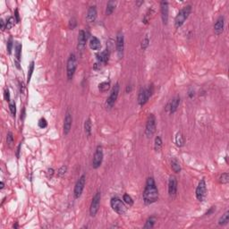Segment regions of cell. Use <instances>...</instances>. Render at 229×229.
Instances as JSON below:
<instances>
[{
  "instance_id": "f546056e",
  "label": "cell",
  "mask_w": 229,
  "mask_h": 229,
  "mask_svg": "<svg viewBox=\"0 0 229 229\" xmlns=\"http://www.w3.org/2000/svg\"><path fill=\"white\" fill-rule=\"evenodd\" d=\"M155 223H156V218L155 217H150V218H149L147 219V221H146V223H145L143 227L144 228H152L154 226Z\"/></svg>"
},
{
  "instance_id": "4316f807",
  "label": "cell",
  "mask_w": 229,
  "mask_h": 229,
  "mask_svg": "<svg viewBox=\"0 0 229 229\" xmlns=\"http://www.w3.org/2000/svg\"><path fill=\"white\" fill-rule=\"evenodd\" d=\"M171 167H172V170L174 172V173H180L181 172V166L179 164V162L175 160V158H174V160L171 161Z\"/></svg>"
},
{
  "instance_id": "3957f363",
  "label": "cell",
  "mask_w": 229,
  "mask_h": 229,
  "mask_svg": "<svg viewBox=\"0 0 229 229\" xmlns=\"http://www.w3.org/2000/svg\"><path fill=\"white\" fill-rule=\"evenodd\" d=\"M76 68H77V58L74 54H71L69 56V58L67 60V65H66V74H67L68 80L73 79Z\"/></svg>"
},
{
  "instance_id": "c3c4849f",
  "label": "cell",
  "mask_w": 229,
  "mask_h": 229,
  "mask_svg": "<svg viewBox=\"0 0 229 229\" xmlns=\"http://www.w3.org/2000/svg\"><path fill=\"white\" fill-rule=\"evenodd\" d=\"M131 91H132V88H131V86L128 85V86L126 87V92H127V93H128V92H131Z\"/></svg>"
},
{
  "instance_id": "f35d334b",
  "label": "cell",
  "mask_w": 229,
  "mask_h": 229,
  "mask_svg": "<svg viewBox=\"0 0 229 229\" xmlns=\"http://www.w3.org/2000/svg\"><path fill=\"white\" fill-rule=\"evenodd\" d=\"M39 126L40 128H45L48 126V122L45 118H41L40 121H39Z\"/></svg>"
},
{
  "instance_id": "ab89813d",
  "label": "cell",
  "mask_w": 229,
  "mask_h": 229,
  "mask_svg": "<svg viewBox=\"0 0 229 229\" xmlns=\"http://www.w3.org/2000/svg\"><path fill=\"white\" fill-rule=\"evenodd\" d=\"M12 48H13V39L10 38L7 42V51L9 54H11V52H12Z\"/></svg>"
},
{
  "instance_id": "4dcf8cb0",
  "label": "cell",
  "mask_w": 229,
  "mask_h": 229,
  "mask_svg": "<svg viewBox=\"0 0 229 229\" xmlns=\"http://www.w3.org/2000/svg\"><path fill=\"white\" fill-rule=\"evenodd\" d=\"M15 22H16V20H15L14 17H10L6 23V29L10 30L11 28H13L15 24Z\"/></svg>"
},
{
  "instance_id": "ac0fdd59",
  "label": "cell",
  "mask_w": 229,
  "mask_h": 229,
  "mask_svg": "<svg viewBox=\"0 0 229 229\" xmlns=\"http://www.w3.org/2000/svg\"><path fill=\"white\" fill-rule=\"evenodd\" d=\"M224 25H225V19L223 16H220L214 25V31L217 35H220L223 32Z\"/></svg>"
},
{
  "instance_id": "6da1fadb",
  "label": "cell",
  "mask_w": 229,
  "mask_h": 229,
  "mask_svg": "<svg viewBox=\"0 0 229 229\" xmlns=\"http://www.w3.org/2000/svg\"><path fill=\"white\" fill-rule=\"evenodd\" d=\"M143 201L145 204H152L158 199V191L153 177H149L146 181V185L143 191Z\"/></svg>"
},
{
  "instance_id": "7dc6e473",
  "label": "cell",
  "mask_w": 229,
  "mask_h": 229,
  "mask_svg": "<svg viewBox=\"0 0 229 229\" xmlns=\"http://www.w3.org/2000/svg\"><path fill=\"white\" fill-rule=\"evenodd\" d=\"M188 96H189V98H190V99H192V98H193V96H194V91H189V94H188Z\"/></svg>"
},
{
  "instance_id": "d4e9b609",
  "label": "cell",
  "mask_w": 229,
  "mask_h": 229,
  "mask_svg": "<svg viewBox=\"0 0 229 229\" xmlns=\"http://www.w3.org/2000/svg\"><path fill=\"white\" fill-rule=\"evenodd\" d=\"M184 137L181 133H177V136H175V144H177V147H183L184 144Z\"/></svg>"
},
{
  "instance_id": "8d00e7d4",
  "label": "cell",
  "mask_w": 229,
  "mask_h": 229,
  "mask_svg": "<svg viewBox=\"0 0 229 229\" xmlns=\"http://www.w3.org/2000/svg\"><path fill=\"white\" fill-rule=\"evenodd\" d=\"M66 170H67V167L66 166H62L59 169H58V172H57V175L58 177H63V175L66 173Z\"/></svg>"
},
{
  "instance_id": "2e32d148",
  "label": "cell",
  "mask_w": 229,
  "mask_h": 229,
  "mask_svg": "<svg viewBox=\"0 0 229 229\" xmlns=\"http://www.w3.org/2000/svg\"><path fill=\"white\" fill-rule=\"evenodd\" d=\"M87 34L86 32L82 30L79 31V34H78V49L80 50H83L85 46H86V42H87Z\"/></svg>"
},
{
  "instance_id": "b9f144b4",
  "label": "cell",
  "mask_w": 229,
  "mask_h": 229,
  "mask_svg": "<svg viewBox=\"0 0 229 229\" xmlns=\"http://www.w3.org/2000/svg\"><path fill=\"white\" fill-rule=\"evenodd\" d=\"M4 95H5V99L6 101H10V93H9V90L8 89H5V91H4Z\"/></svg>"
},
{
  "instance_id": "8fae6325",
  "label": "cell",
  "mask_w": 229,
  "mask_h": 229,
  "mask_svg": "<svg viewBox=\"0 0 229 229\" xmlns=\"http://www.w3.org/2000/svg\"><path fill=\"white\" fill-rule=\"evenodd\" d=\"M103 160V149L101 146H98L93 157L92 160V167L93 168H99L102 163Z\"/></svg>"
},
{
  "instance_id": "603a6c76",
  "label": "cell",
  "mask_w": 229,
  "mask_h": 229,
  "mask_svg": "<svg viewBox=\"0 0 229 229\" xmlns=\"http://www.w3.org/2000/svg\"><path fill=\"white\" fill-rule=\"evenodd\" d=\"M91 127H92L91 121L89 118V119H87L84 123V132H85V133L88 137H90L91 135Z\"/></svg>"
},
{
  "instance_id": "7402d4cb",
  "label": "cell",
  "mask_w": 229,
  "mask_h": 229,
  "mask_svg": "<svg viewBox=\"0 0 229 229\" xmlns=\"http://www.w3.org/2000/svg\"><path fill=\"white\" fill-rule=\"evenodd\" d=\"M100 47H101L100 40L96 37H92L90 40V48L92 50H99Z\"/></svg>"
},
{
  "instance_id": "bcb514c9",
  "label": "cell",
  "mask_w": 229,
  "mask_h": 229,
  "mask_svg": "<svg viewBox=\"0 0 229 229\" xmlns=\"http://www.w3.org/2000/svg\"><path fill=\"white\" fill-rule=\"evenodd\" d=\"M0 24H1V30H5V29H6V25H5V23H4L3 20L0 21Z\"/></svg>"
},
{
  "instance_id": "d590c367",
  "label": "cell",
  "mask_w": 229,
  "mask_h": 229,
  "mask_svg": "<svg viewBox=\"0 0 229 229\" xmlns=\"http://www.w3.org/2000/svg\"><path fill=\"white\" fill-rule=\"evenodd\" d=\"M13 133H11V132H9L8 133H7V136H6V142H7V143H8V145H12L13 143Z\"/></svg>"
},
{
  "instance_id": "83f0119b",
  "label": "cell",
  "mask_w": 229,
  "mask_h": 229,
  "mask_svg": "<svg viewBox=\"0 0 229 229\" xmlns=\"http://www.w3.org/2000/svg\"><path fill=\"white\" fill-rule=\"evenodd\" d=\"M109 88H110V82H103L99 85V90L101 92L108 91L109 90Z\"/></svg>"
},
{
  "instance_id": "9a60e30c",
  "label": "cell",
  "mask_w": 229,
  "mask_h": 229,
  "mask_svg": "<svg viewBox=\"0 0 229 229\" xmlns=\"http://www.w3.org/2000/svg\"><path fill=\"white\" fill-rule=\"evenodd\" d=\"M180 104V98L179 97H175L174 98L167 106V110L170 113V114H174L175 111L177 110L178 107Z\"/></svg>"
},
{
  "instance_id": "74e56055",
  "label": "cell",
  "mask_w": 229,
  "mask_h": 229,
  "mask_svg": "<svg viewBox=\"0 0 229 229\" xmlns=\"http://www.w3.org/2000/svg\"><path fill=\"white\" fill-rule=\"evenodd\" d=\"M149 44H150V40H149L148 37H146V38L143 40V42H142V48H143V50H145V49L149 47Z\"/></svg>"
},
{
  "instance_id": "7a4b0ae2",
  "label": "cell",
  "mask_w": 229,
  "mask_h": 229,
  "mask_svg": "<svg viewBox=\"0 0 229 229\" xmlns=\"http://www.w3.org/2000/svg\"><path fill=\"white\" fill-rule=\"evenodd\" d=\"M191 6H186L177 13V15L175 16V19H174V26H175V28L178 29L184 23V22L188 18L189 14L191 13Z\"/></svg>"
},
{
  "instance_id": "7c38bea8",
  "label": "cell",
  "mask_w": 229,
  "mask_h": 229,
  "mask_svg": "<svg viewBox=\"0 0 229 229\" xmlns=\"http://www.w3.org/2000/svg\"><path fill=\"white\" fill-rule=\"evenodd\" d=\"M125 48V39H124V34L121 31L117 33L116 36V50L118 53V56L121 58L123 57V52H124Z\"/></svg>"
},
{
  "instance_id": "836d02e7",
  "label": "cell",
  "mask_w": 229,
  "mask_h": 229,
  "mask_svg": "<svg viewBox=\"0 0 229 229\" xmlns=\"http://www.w3.org/2000/svg\"><path fill=\"white\" fill-rule=\"evenodd\" d=\"M123 199H124V201H125L126 204H128L129 206H132V205L133 204V201L132 197H131L129 194H125L124 197H123Z\"/></svg>"
},
{
  "instance_id": "9c48e42d",
  "label": "cell",
  "mask_w": 229,
  "mask_h": 229,
  "mask_svg": "<svg viewBox=\"0 0 229 229\" xmlns=\"http://www.w3.org/2000/svg\"><path fill=\"white\" fill-rule=\"evenodd\" d=\"M119 90H120V86L119 83H116L111 91V93L109 95V97L107 99V107L108 108H111L113 106L115 105L117 98H118V94H119Z\"/></svg>"
},
{
  "instance_id": "e575fe53",
  "label": "cell",
  "mask_w": 229,
  "mask_h": 229,
  "mask_svg": "<svg viewBox=\"0 0 229 229\" xmlns=\"http://www.w3.org/2000/svg\"><path fill=\"white\" fill-rule=\"evenodd\" d=\"M9 108H10V111H11V114L13 116H15L16 115V105H15V102L14 101H12L10 104H9Z\"/></svg>"
},
{
  "instance_id": "52a82bcc",
  "label": "cell",
  "mask_w": 229,
  "mask_h": 229,
  "mask_svg": "<svg viewBox=\"0 0 229 229\" xmlns=\"http://www.w3.org/2000/svg\"><path fill=\"white\" fill-rule=\"evenodd\" d=\"M100 199H101V193H100V191H97L92 199L91 208H90V214L91 217H95L96 214L98 213L99 205H100Z\"/></svg>"
},
{
  "instance_id": "8992f818",
  "label": "cell",
  "mask_w": 229,
  "mask_h": 229,
  "mask_svg": "<svg viewBox=\"0 0 229 229\" xmlns=\"http://www.w3.org/2000/svg\"><path fill=\"white\" fill-rule=\"evenodd\" d=\"M156 132V118L153 114H150L147 119L145 134L148 138H151Z\"/></svg>"
},
{
  "instance_id": "ffe728a7",
  "label": "cell",
  "mask_w": 229,
  "mask_h": 229,
  "mask_svg": "<svg viewBox=\"0 0 229 229\" xmlns=\"http://www.w3.org/2000/svg\"><path fill=\"white\" fill-rule=\"evenodd\" d=\"M98 61L99 63H101V64H106L108 63V57H109V52L108 49H106L105 51L99 53V54H98Z\"/></svg>"
},
{
  "instance_id": "5bb4252c",
  "label": "cell",
  "mask_w": 229,
  "mask_h": 229,
  "mask_svg": "<svg viewBox=\"0 0 229 229\" xmlns=\"http://www.w3.org/2000/svg\"><path fill=\"white\" fill-rule=\"evenodd\" d=\"M72 123H73L72 115L69 111H67L65 117V121H64V133H65V135H67L70 133V131H71Z\"/></svg>"
},
{
  "instance_id": "5b68a950",
  "label": "cell",
  "mask_w": 229,
  "mask_h": 229,
  "mask_svg": "<svg viewBox=\"0 0 229 229\" xmlns=\"http://www.w3.org/2000/svg\"><path fill=\"white\" fill-rule=\"evenodd\" d=\"M110 204H111L113 210L116 211L117 214H119V215H125V214L127 208H126L125 205L124 204V202H123L119 198L113 197L111 199Z\"/></svg>"
},
{
  "instance_id": "4fadbf2b",
  "label": "cell",
  "mask_w": 229,
  "mask_h": 229,
  "mask_svg": "<svg viewBox=\"0 0 229 229\" xmlns=\"http://www.w3.org/2000/svg\"><path fill=\"white\" fill-rule=\"evenodd\" d=\"M177 191V177L171 175L168 181V193L170 196H174Z\"/></svg>"
},
{
  "instance_id": "ee69618b",
  "label": "cell",
  "mask_w": 229,
  "mask_h": 229,
  "mask_svg": "<svg viewBox=\"0 0 229 229\" xmlns=\"http://www.w3.org/2000/svg\"><path fill=\"white\" fill-rule=\"evenodd\" d=\"M21 147H22V143H20L18 145V147H17V151H16V157H20V151H21Z\"/></svg>"
},
{
  "instance_id": "7bdbcfd3",
  "label": "cell",
  "mask_w": 229,
  "mask_h": 229,
  "mask_svg": "<svg viewBox=\"0 0 229 229\" xmlns=\"http://www.w3.org/2000/svg\"><path fill=\"white\" fill-rule=\"evenodd\" d=\"M14 18H15V20H16V22L18 23V22H20V17H19V13H18V10H15V12H14Z\"/></svg>"
},
{
  "instance_id": "f907efd6",
  "label": "cell",
  "mask_w": 229,
  "mask_h": 229,
  "mask_svg": "<svg viewBox=\"0 0 229 229\" xmlns=\"http://www.w3.org/2000/svg\"><path fill=\"white\" fill-rule=\"evenodd\" d=\"M0 188H1V189L4 188V183L3 182H1V186H0Z\"/></svg>"
},
{
  "instance_id": "d6a6232c",
  "label": "cell",
  "mask_w": 229,
  "mask_h": 229,
  "mask_svg": "<svg viewBox=\"0 0 229 229\" xmlns=\"http://www.w3.org/2000/svg\"><path fill=\"white\" fill-rule=\"evenodd\" d=\"M33 71H34V62H30V67H29V71H28V76H27V83L30 82V78H31V75L33 74Z\"/></svg>"
},
{
  "instance_id": "d6986e66",
  "label": "cell",
  "mask_w": 229,
  "mask_h": 229,
  "mask_svg": "<svg viewBox=\"0 0 229 229\" xmlns=\"http://www.w3.org/2000/svg\"><path fill=\"white\" fill-rule=\"evenodd\" d=\"M97 18V8L95 6H92L89 8L87 13V20L89 23H93L95 22Z\"/></svg>"
},
{
  "instance_id": "44dd1931",
  "label": "cell",
  "mask_w": 229,
  "mask_h": 229,
  "mask_svg": "<svg viewBox=\"0 0 229 229\" xmlns=\"http://www.w3.org/2000/svg\"><path fill=\"white\" fill-rule=\"evenodd\" d=\"M22 48H23V46L21 43H17L16 46H15V57H16V66L20 68V60H21V56H22Z\"/></svg>"
},
{
  "instance_id": "277c9868",
  "label": "cell",
  "mask_w": 229,
  "mask_h": 229,
  "mask_svg": "<svg viewBox=\"0 0 229 229\" xmlns=\"http://www.w3.org/2000/svg\"><path fill=\"white\" fill-rule=\"evenodd\" d=\"M153 92V87L152 86H149L147 88H142L140 90L139 95H138V103L140 106H144L147 101L149 100V99L150 98V96L152 95Z\"/></svg>"
},
{
  "instance_id": "681fc988",
  "label": "cell",
  "mask_w": 229,
  "mask_h": 229,
  "mask_svg": "<svg viewBox=\"0 0 229 229\" xmlns=\"http://www.w3.org/2000/svg\"><path fill=\"white\" fill-rule=\"evenodd\" d=\"M213 210H214V207H212V208H210V210H209V211H208V212L206 213V215H209L211 212H212Z\"/></svg>"
},
{
  "instance_id": "484cf974",
  "label": "cell",
  "mask_w": 229,
  "mask_h": 229,
  "mask_svg": "<svg viewBox=\"0 0 229 229\" xmlns=\"http://www.w3.org/2000/svg\"><path fill=\"white\" fill-rule=\"evenodd\" d=\"M162 140H161V137L160 136H157L156 139H155V143H154V149L157 152L160 151L161 149H162Z\"/></svg>"
},
{
  "instance_id": "cb8c5ba5",
  "label": "cell",
  "mask_w": 229,
  "mask_h": 229,
  "mask_svg": "<svg viewBox=\"0 0 229 229\" xmlns=\"http://www.w3.org/2000/svg\"><path fill=\"white\" fill-rule=\"evenodd\" d=\"M116 6V1H108L107 4V8H106V14L107 15H110L113 13V12L115 11Z\"/></svg>"
},
{
  "instance_id": "ba28073f",
  "label": "cell",
  "mask_w": 229,
  "mask_h": 229,
  "mask_svg": "<svg viewBox=\"0 0 229 229\" xmlns=\"http://www.w3.org/2000/svg\"><path fill=\"white\" fill-rule=\"evenodd\" d=\"M195 194H196V198L198 201H203L205 200L206 195H207V187H206V183H205L204 179L200 181V183L196 188Z\"/></svg>"
},
{
  "instance_id": "60d3db41",
  "label": "cell",
  "mask_w": 229,
  "mask_h": 229,
  "mask_svg": "<svg viewBox=\"0 0 229 229\" xmlns=\"http://www.w3.org/2000/svg\"><path fill=\"white\" fill-rule=\"evenodd\" d=\"M69 26H70V28H71V30L74 29V27L76 26V21H75V19H74V18H73V19H71V20H70Z\"/></svg>"
},
{
  "instance_id": "816d5d0a",
  "label": "cell",
  "mask_w": 229,
  "mask_h": 229,
  "mask_svg": "<svg viewBox=\"0 0 229 229\" xmlns=\"http://www.w3.org/2000/svg\"><path fill=\"white\" fill-rule=\"evenodd\" d=\"M17 227H18V225H17V224L13 225V228H17Z\"/></svg>"
},
{
  "instance_id": "f1b7e54d",
  "label": "cell",
  "mask_w": 229,
  "mask_h": 229,
  "mask_svg": "<svg viewBox=\"0 0 229 229\" xmlns=\"http://www.w3.org/2000/svg\"><path fill=\"white\" fill-rule=\"evenodd\" d=\"M228 222H229V211H226V212L219 218L218 224L220 225H226Z\"/></svg>"
},
{
  "instance_id": "f6af8a7d",
  "label": "cell",
  "mask_w": 229,
  "mask_h": 229,
  "mask_svg": "<svg viewBox=\"0 0 229 229\" xmlns=\"http://www.w3.org/2000/svg\"><path fill=\"white\" fill-rule=\"evenodd\" d=\"M48 177H52V175L54 174V169L49 168V169L48 170Z\"/></svg>"
},
{
  "instance_id": "1f68e13d",
  "label": "cell",
  "mask_w": 229,
  "mask_h": 229,
  "mask_svg": "<svg viewBox=\"0 0 229 229\" xmlns=\"http://www.w3.org/2000/svg\"><path fill=\"white\" fill-rule=\"evenodd\" d=\"M219 182L221 184H228V182H229V174H228V173H224V174H221V177L219 178Z\"/></svg>"
},
{
  "instance_id": "30bf717a",
  "label": "cell",
  "mask_w": 229,
  "mask_h": 229,
  "mask_svg": "<svg viewBox=\"0 0 229 229\" xmlns=\"http://www.w3.org/2000/svg\"><path fill=\"white\" fill-rule=\"evenodd\" d=\"M85 184H86V175L82 174V177L79 178V180L77 181L75 186H74V193L75 199H78V198L81 197L82 193L83 191V189H84V186H85Z\"/></svg>"
},
{
  "instance_id": "e0dca14e",
  "label": "cell",
  "mask_w": 229,
  "mask_h": 229,
  "mask_svg": "<svg viewBox=\"0 0 229 229\" xmlns=\"http://www.w3.org/2000/svg\"><path fill=\"white\" fill-rule=\"evenodd\" d=\"M160 7H161V17H162V21L164 23V24L167 23L168 21V3L162 1L160 3Z\"/></svg>"
}]
</instances>
